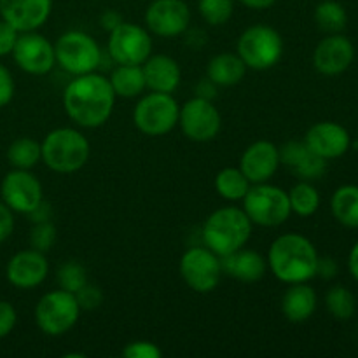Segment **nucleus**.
Wrapping results in <instances>:
<instances>
[{
  "label": "nucleus",
  "instance_id": "nucleus-19",
  "mask_svg": "<svg viewBox=\"0 0 358 358\" xmlns=\"http://www.w3.org/2000/svg\"><path fill=\"white\" fill-rule=\"evenodd\" d=\"M353 56H355V51H353L352 42L341 35H332L317 45L313 65L324 76H338L352 65Z\"/></svg>",
  "mask_w": 358,
  "mask_h": 358
},
{
  "label": "nucleus",
  "instance_id": "nucleus-38",
  "mask_svg": "<svg viewBox=\"0 0 358 358\" xmlns=\"http://www.w3.org/2000/svg\"><path fill=\"white\" fill-rule=\"evenodd\" d=\"M17 35H20V31L13 24L0 20V56H7L13 52L14 44L17 41Z\"/></svg>",
  "mask_w": 358,
  "mask_h": 358
},
{
  "label": "nucleus",
  "instance_id": "nucleus-25",
  "mask_svg": "<svg viewBox=\"0 0 358 358\" xmlns=\"http://www.w3.org/2000/svg\"><path fill=\"white\" fill-rule=\"evenodd\" d=\"M206 73L215 86L231 87L243 80L245 73H247V65L240 58V55L222 52V55H217L210 59Z\"/></svg>",
  "mask_w": 358,
  "mask_h": 358
},
{
  "label": "nucleus",
  "instance_id": "nucleus-18",
  "mask_svg": "<svg viewBox=\"0 0 358 358\" xmlns=\"http://www.w3.org/2000/svg\"><path fill=\"white\" fill-rule=\"evenodd\" d=\"M280 166V149L268 140H259L245 149L240 159V170L250 184L268 182Z\"/></svg>",
  "mask_w": 358,
  "mask_h": 358
},
{
  "label": "nucleus",
  "instance_id": "nucleus-24",
  "mask_svg": "<svg viewBox=\"0 0 358 358\" xmlns=\"http://www.w3.org/2000/svg\"><path fill=\"white\" fill-rule=\"evenodd\" d=\"M317 310V294L311 287L304 283H292L289 290L283 294L282 311L287 320L294 324L306 322Z\"/></svg>",
  "mask_w": 358,
  "mask_h": 358
},
{
  "label": "nucleus",
  "instance_id": "nucleus-27",
  "mask_svg": "<svg viewBox=\"0 0 358 358\" xmlns=\"http://www.w3.org/2000/svg\"><path fill=\"white\" fill-rule=\"evenodd\" d=\"M332 213L336 219L348 227H358V187L343 185L332 196Z\"/></svg>",
  "mask_w": 358,
  "mask_h": 358
},
{
  "label": "nucleus",
  "instance_id": "nucleus-13",
  "mask_svg": "<svg viewBox=\"0 0 358 358\" xmlns=\"http://www.w3.org/2000/svg\"><path fill=\"white\" fill-rule=\"evenodd\" d=\"M10 55L17 66L31 76H45L56 63L55 45L37 31H21Z\"/></svg>",
  "mask_w": 358,
  "mask_h": 358
},
{
  "label": "nucleus",
  "instance_id": "nucleus-8",
  "mask_svg": "<svg viewBox=\"0 0 358 358\" xmlns=\"http://www.w3.org/2000/svg\"><path fill=\"white\" fill-rule=\"evenodd\" d=\"M80 306L76 294L69 290H52L44 294L35 306V322L48 336H63L77 324Z\"/></svg>",
  "mask_w": 358,
  "mask_h": 358
},
{
  "label": "nucleus",
  "instance_id": "nucleus-5",
  "mask_svg": "<svg viewBox=\"0 0 358 358\" xmlns=\"http://www.w3.org/2000/svg\"><path fill=\"white\" fill-rule=\"evenodd\" d=\"M241 201H243V210L248 219L257 226H282L292 213L289 192L276 185L266 184V182L255 184L254 187L248 189Z\"/></svg>",
  "mask_w": 358,
  "mask_h": 358
},
{
  "label": "nucleus",
  "instance_id": "nucleus-32",
  "mask_svg": "<svg viewBox=\"0 0 358 358\" xmlns=\"http://www.w3.org/2000/svg\"><path fill=\"white\" fill-rule=\"evenodd\" d=\"M198 9L203 20L212 27L227 23L233 16V0H198Z\"/></svg>",
  "mask_w": 358,
  "mask_h": 358
},
{
  "label": "nucleus",
  "instance_id": "nucleus-17",
  "mask_svg": "<svg viewBox=\"0 0 358 358\" xmlns=\"http://www.w3.org/2000/svg\"><path fill=\"white\" fill-rule=\"evenodd\" d=\"M51 0H0V16L17 31H35L51 14Z\"/></svg>",
  "mask_w": 358,
  "mask_h": 358
},
{
  "label": "nucleus",
  "instance_id": "nucleus-21",
  "mask_svg": "<svg viewBox=\"0 0 358 358\" xmlns=\"http://www.w3.org/2000/svg\"><path fill=\"white\" fill-rule=\"evenodd\" d=\"M327 159L315 154L306 142H289L280 149V163L285 164L303 180L320 178L327 170Z\"/></svg>",
  "mask_w": 358,
  "mask_h": 358
},
{
  "label": "nucleus",
  "instance_id": "nucleus-41",
  "mask_svg": "<svg viewBox=\"0 0 358 358\" xmlns=\"http://www.w3.org/2000/svg\"><path fill=\"white\" fill-rule=\"evenodd\" d=\"M13 231H14L13 210L2 201L0 203V243H3V241L13 234Z\"/></svg>",
  "mask_w": 358,
  "mask_h": 358
},
{
  "label": "nucleus",
  "instance_id": "nucleus-45",
  "mask_svg": "<svg viewBox=\"0 0 358 358\" xmlns=\"http://www.w3.org/2000/svg\"><path fill=\"white\" fill-rule=\"evenodd\" d=\"M240 2L243 3V6L250 7V9L261 10V9H268V7H271L276 0H240Z\"/></svg>",
  "mask_w": 358,
  "mask_h": 358
},
{
  "label": "nucleus",
  "instance_id": "nucleus-39",
  "mask_svg": "<svg viewBox=\"0 0 358 358\" xmlns=\"http://www.w3.org/2000/svg\"><path fill=\"white\" fill-rule=\"evenodd\" d=\"M16 320L17 315L13 304L7 303V301H0V339L13 332Z\"/></svg>",
  "mask_w": 358,
  "mask_h": 358
},
{
  "label": "nucleus",
  "instance_id": "nucleus-28",
  "mask_svg": "<svg viewBox=\"0 0 358 358\" xmlns=\"http://www.w3.org/2000/svg\"><path fill=\"white\" fill-rule=\"evenodd\" d=\"M250 189V182L240 168H224L215 177V191L227 201H240Z\"/></svg>",
  "mask_w": 358,
  "mask_h": 358
},
{
  "label": "nucleus",
  "instance_id": "nucleus-4",
  "mask_svg": "<svg viewBox=\"0 0 358 358\" xmlns=\"http://www.w3.org/2000/svg\"><path fill=\"white\" fill-rule=\"evenodd\" d=\"M42 147V161L56 173L79 171L90 159V142L73 128H58L48 133Z\"/></svg>",
  "mask_w": 358,
  "mask_h": 358
},
{
  "label": "nucleus",
  "instance_id": "nucleus-37",
  "mask_svg": "<svg viewBox=\"0 0 358 358\" xmlns=\"http://www.w3.org/2000/svg\"><path fill=\"white\" fill-rule=\"evenodd\" d=\"M126 358H161V350L150 341H133L122 350Z\"/></svg>",
  "mask_w": 358,
  "mask_h": 358
},
{
  "label": "nucleus",
  "instance_id": "nucleus-46",
  "mask_svg": "<svg viewBox=\"0 0 358 358\" xmlns=\"http://www.w3.org/2000/svg\"><path fill=\"white\" fill-rule=\"evenodd\" d=\"M350 271L358 280V243L353 247L352 254H350Z\"/></svg>",
  "mask_w": 358,
  "mask_h": 358
},
{
  "label": "nucleus",
  "instance_id": "nucleus-36",
  "mask_svg": "<svg viewBox=\"0 0 358 358\" xmlns=\"http://www.w3.org/2000/svg\"><path fill=\"white\" fill-rule=\"evenodd\" d=\"M76 299L79 303L80 310H94V308H98L103 303V292L98 287L86 283L83 289L76 292Z\"/></svg>",
  "mask_w": 358,
  "mask_h": 358
},
{
  "label": "nucleus",
  "instance_id": "nucleus-43",
  "mask_svg": "<svg viewBox=\"0 0 358 358\" xmlns=\"http://www.w3.org/2000/svg\"><path fill=\"white\" fill-rule=\"evenodd\" d=\"M336 271H338V268H336V262L332 259H318L317 275H322L324 278H332Z\"/></svg>",
  "mask_w": 358,
  "mask_h": 358
},
{
  "label": "nucleus",
  "instance_id": "nucleus-14",
  "mask_svg": "<svg viewBox=\"0 0 358 358\" xmlns=\"http://www.w3.org/2000/svg\"><path fill=\"white\" fill-rule=\"evenodd\" d=\"M0 194H2V201L13 212L27 213V215L44 201L42 184L38 178L28 170H17V168L3 177Z\"/></svg>",
  "mask_w": 358,
  "mask_h": 358
},
{
  "label": "nucleus",
  "instance_id": "nucleus-29",
  "mask_svg": "<svg viewBox=\"0 0 358 358\" xmlns=\"http://www.w3.org/2000/svg\"><path fill=\"white\" fill-rule=\"evenodd\" d=\"M7 159L17 170H30L42 159V147L34 138H17L7 149Z\"/></svg>",
  "mask_w": 358,
  "mask_h": 358
},
{
  "label": "nucleus",
  "instance_id": "nucleus-34",
  "mask_svg": "<svg viewBox=\"0 0 358 358\" xmlns=\"http://www.w3.org/2000/svg\"><path fill=\"white\" fill-rule=\"evenodd\" d=\"M58 283H59V289L76 294L77 290L83 289V287L87 283L86 269H84V266H80L79 262L76 261L66 262V264H63L62 268H59Z\"/></svg>",
  "mask_w": 358,
  "mask_h": 358
},
{
  "label": "nucleus",
  "instance_id": "nucleus-33",
  "mask_svg": "<svg viewBox=\"0 0 358 358\" xmlns=\"http://www.w3.org/2000/svg\"><path fill=\"white\" fill-rule=\"evenodd\" d=\"M327 308L338 320H348L355 313V297L345 287H334L327 294Z\"/></svg>",
  "mask_w": 358,
  "mask_h": 358
},
{
  "label": "nucleus",
  "instance_id": "nucleus-30",
  "mask_svg": "<svg viewBox=\"0 0 358 358\" xmlns=\"http://www.w3.org/2000/svg\"><path fill=\"white\" fill-rule=\"evenodd\" d=\"M290 208L294 213L301 217H310L320 206V196L318 191L308 182H301V184L294 185L289 192Z\"/></svg>",
  "mask_w": 358,
  "mask_h": 358
},
{
  "label": "nucleus",
  "instance_id": "nucleus-22",
  "mask_svg": "<svg viewBox=\"0 0 358 358\" xmlns=\"http://www.w3.org/2000/svg\"><path fill=\"white\" fill-rule=\"evenodd\" d=\"M145 86L156 93H173L182 79L178 63L166 55H154L142 65Z\"/></svg>",
  "mask_w": 358,
  "mask_h": 358
},
{
  "label": "nucleus",
  "instance_id": "nucleus-1",
  "mask_svg": "<svg viewBox=\"0 0 358 358\" xmlns=\"http://www.w3.org/2000/svg\"><path fill=\"white\" fill-rule=\"evenodd\" d=\"M115 93L107 77L96 72L76 76L63 91L66 115L83 128H98L110 119Z\"/></svg>",
  "mask_w": 358,
  "mask_h": 358
},
{
  "label": "nucleus",
  "instance_id": "nucleus-35",
  "mask_svg": "<svg viewBox=\"0 0 358 358\" xmlns=\"http://www.w3.org/2000/svg\"><path fill=\"white\" fill-rule=\"evenodd\" d=\"M56 241V229L51 222H37L31 229L30 245L38 252H48Z\"/></svg>",
  "mask_w": 358,
  "mask_h": 358
},
{
  "label": "nucleus",
  "instance_id": "nucleus-42",
  "mask_svg": "<svg viewBox=\"0 0 358 358\" xmlns=\"http://www.w3.org/2000/svg\"><path fill=\"white\" fill-rule=\"evenodd\" d=\"M121 23H122V16L117 13V10L108 9V10H105V13L101 14V17H100L101 28H103V30H107V31H112L114 28H117Z\"/></svg>",
  "mask_w": 358,
  "mask_h": 358
},
{
  "label": "nucleus",
  "instance_id": "nucleus-2",
  "mask_svg": "<svg viewBox=\"0 0 358 358\" xmlns=\"http://www.w3.org/2000/svg\"><path fill=\"white\" fill-rule=\"evenodd\" d=\"M318 254L313 243L301 234L276 238L268 254V266L283 283H304L317 275Z\"/></svg>",
  "mask_w": 358,
  "mask_h": 358
},
{
  "label": "nucleus",
  "instance_id": "nucleus-12",
  "mask_svg": "<svg viewBox=\"0 0 358 358\" xmlns=\"http://www.w3.org/2000/svg\"><path fill=\"white\" fill-rule=\"evenodd\" d=\"M178 124L189 140L210 142L215 138L222 126V117L215 105L201 96L185 101L178 112Z\"/></svg>",
  "mask_w": 358,
  "mask_h": 358
},
{
  "label": "nucleus",
  "instance_id": "nucleus-3",
  "mask_svg": "<svg viewBox=\"0 0 358 358\" xmlns=\"http://www.w3.org/2000/svg\"><path fill=\"white\" fill-rule=\"evenodd\" d=\"M250 236L252 220L248 219L245 210L236 208V206L215 210L203 226L205 245L219 257L243 248Z\"/></svg>",
  "mask_w": 358,
  "mask_h": 358
},
{
  "label": "nucleus",
  "instance_id": "nucleus-10",
  "mask_svg": "<svg viewBox=\"0 0 358 358\" xmlns=\"http://www.w3.org/2000/svg\"><path fill=\"white\" fill-rule=\"evenodd\" d=\"M152 52V38L145 28L122 21L110 31L108 55L117 65H143Z\"/></svg>",
  "mask_w": 358,
  "mask_h": 358
},
{
  "label": "nucleus",
  "instance_id": "nucleus-16",
  "mask_svg": "<svg viewBox=\"0 0 358 358\" xmlns=\"http://www.w3.org/2000/svg\"><path fill=\"white\" fill-rule=\"evenodd\" d=\"M49 273V262L44 252L35 248L21 250L13 255L7 264V280L10 285L21 290H30L41 285Z\"/></svg>",
  "mask_w": 358,
  "mask_h": 358
},
{
  "label": "nucleus",
  "instance_id": "nucleus-7",
  "mask_svg": "<svg viewBox=\"0 0 358 358\" xmlns=\"http://www.w3.org/2000/svg\"><path fill=\"white\" fill-rule=\"evenodd\" d=\"M238 55L247 69L268 70L282 59L283 41L282 35L266 24H254L240 35Z\"/></svg>",
  "mask_w": 358,
  "mask_h": 358
},
{
  "label": "nucleus",
  "instance_id": "nucleus-44",
  "mask_svg": "<svg viewBox=\"0 0 358 358\" xmlns=\"http://www.w3.org/2000/svg\"><path fill=\"white\" fill-rule=\"evenodd\" d=\"M28 215L31 217V220H34L35 224H37V222H48V220H49V215H51V210H49L48 203L42 201L41 205H38L37 208L34 210V212L28 213Z\"/></svg>",
  "mask_w": 358,
  "mask_h": 358
},
{
  "label": "nucleus",
  "instance_id": "nucleus-20",
  "mask_svg": "<svg viewBox=\"0 0 358 358\" xmlns=\"http://www.w3.org/2000/svg\"><path fill=\"white\" fill-rule=\"evenodd\" d=\"M306 145L324 159L343 156L350 147V135L336 122H318L306 133Z\"/></svg>",
  "mask_w": 358,
  "mask_h": 358
},
{
  "label": "nucleus",
  "instance_id": "nucleus-26",
  "mask_svg": "<svg viewBox=\"0 0 358 358\" xmlns=\"http://www.w3.org/2000/svg\"><path fill=\"white\" fill-rule=\"evenodd\" d=\"M115 96L135 98L145 90L142 65H117L108 77Z\"/></svg>",
  "mask_w": 358,
  "mask_h": 358
},
{
  "label": "nucleus",
  "instance_id": "nucleus-15",
  "mask_svg": "<svg viewBox=\"0 0 358 358\" xmlns=\"http://www.w3.org/2000/svg\"><path fill=\"white\" fill-rule=\"evenodd\" d=\"M147 28L157 37L173 38L191 23V10L184 0H154L145 10Z\"/></svg>",
  "mask_w": 358,
  "mask_h": 358
},
{
  "label": "nucleus",
  "instance_id": "nucleus-11",
  "mask_svg": "<svg viewBox=\"0 0 358 358\" xmlns=\"http://www.w3.org/2000/svg\"><path fill=\"white\" fill-rule=\"evenodd\" d=\"M180 275L194 292H212L220 283V275H222L220 257L208 247L189 248L180 259Z\"/></svg>",
  "mask_w": 358,
  "mask_h": 358
},
{
  "label": "nucleus",
  "instance_id": "nucleus-23",
  "mask_svg": "<svg viewBox=\"0 0 358 358\" xmlns=\"http://www.w3.org/2000/svg\"><path fill=\"white\" fill-rule=\"evenodd\" d=\"M220 266H222V273L229 275L231 278L252 283L259 282L266 275L268 261L257 252L240 248L233 254L220 257Z\"/></svg>",
  "mask_w": 358,
  "mask_h": 358
},
{
  "label": "nucleus",
  "instance_id": "nucleus-31",
  "mask_svg": "<svg viewBox=\"0 0 358 358\" xmlns=\"http://www.w3.org/2000/svg\"><path fill=\"white\" fill-rule=\"evenodd\" d=\"M315 20L318 27L325 31H339L346 27V10L343 9L341 3L325 0L315 10Z\"/></svg>",
  "mask_w": 358,
  "mask_h": 358
},
{
  "label": "nucleus",
  "instance_id": "nucleus-6",
  "mask_svg": "<svg viewBox=\"0 0 358 358\" xmlns=\"http://www.w3.org/2000/svg\"><path fill=\"white\" fill-rule=\"evenodd\" d=\"M56 63L72 76L91 73L101 65V49L93 37L79 30L63 34L55 44Z\"/></svg>",
  "mask_w": 358,
  "mask_h": 358
},
{
  "label": "nucleus",
  "instance_id": "nucleus-9",
  "mask_svg": "<svg viewBox=\"0 0 358 358\" xmlns=\"http://www.w3.org/2000/svg\"><path fill=\"white\" fill-rule=\"evenodd\" d=\"M178 112L180 107L170 93L152 91L136 103L133 121L143 135L163 136L178 124Z\"/></svg>",
  "mask_w": 358,
  "mask_h": 358
},
{
  "label": "nucleus",
  "instance_id": "nucleus-40",
  "mask_svg": "<svg viewBox=\"0 0 358 358\" xmlns=\"http://www.w3.org/2000/svg\"><path fill=\"white\" fill-rule=\"evenodd\" d=\"M14 96V79L9 69L0 65V108L6 107Z\"/></svg>",
  "mask_w": 358,
  "mask_h": 358
}]
</instances>
